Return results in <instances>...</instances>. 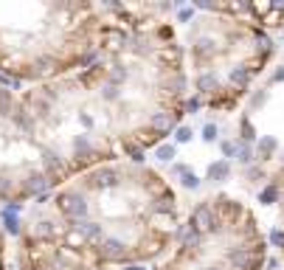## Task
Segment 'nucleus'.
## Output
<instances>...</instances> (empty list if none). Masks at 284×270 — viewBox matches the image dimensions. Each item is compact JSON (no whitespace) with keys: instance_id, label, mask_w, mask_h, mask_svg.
Listing matches in <instances>:
<instances>
[{"instance_id":"obj_1","label":"nucleus","mask_w":284,"mask_h":270,"mask_svg":"<svg viewBox=\"0 0 284 270\" xmlns=\"http://www.w3.org/2000/svg\"><path fill=\"white\" fill-rule=\"evenodd\" d=\"M186 211L164 172L113 161L70 177L28 209L20 234L23 270L155 268L177 245Z\"/></svg>"},{"instance_id":"obj_2","label":"nucleus","mask_w":284,"mask_h":270,"mask_svg":"<svg viewBox=\"0 0 284 270\" xmlns=\"http://www.w3.org/2000/svg\"><path fill=\"white\" fill-rule=\"evenodd\" d=\"M110 34L93 65L76 79L99 107L121 158L147 163L186 121L191 93L186 51L174 26L177 3H107Z\"/></svg>"},{"instance_id":"obj_3","label":"nucleus","mask_w":284,"mask_h":270,"mask_svg":"<svg viewBox=\"0 0 284 270\" xmlns=\"http://www.w3.org/2000/svg\"><path fill=\"white\" fill-rule=\"evenodd\" d=\"M107 3H0V73L54 82L99 59L110 34Z\"/></svg>"},{"instance_id":"obj_4","label":"nucleus","mask_w":284,"mask_h":270,"mask_svg":"<svg viewBox=\"0 0 284 270\" xmlns=\"http://www.w3.org/2000/svg\"><path fill=\"white\" fill-rule=\"evenodd\" d=\"M177 31L191 93L206 102L208 113H239L279 56V43L270 31L220 11H197V17Z\"/></svg>"},{"instance_id":"obj_5","label":"nucleus","mask_w":284,"mask_h":270,"mask_svg":"<svg viewBox=\"0 0 284 270\" xmlns=\"http://www.w3.org/2000/svg\"><path fill=\"white\" fill-rule=\"evenodd\" d=\"M270 245L256 211L228 192L200 197L183 217L169 259L155 270H265Z\"/></svg>"},{"instance_id":"obj_6","label":"nucleus","mask_w":284,"mask_h":270,"mask_svg":"<svg viewBox=\"0 0 284 270\" xmlns=\"http://www.w3.org/2000/svg\"><path fill=\"white\" fill-rule=\"evenodd\" d=\"M231 138L253 147V166L236 172L242 192L256 197L267 183L284 192V59L250 90L236 113Z\"/></svg>"},{"instance_id":"obj_7","label":"nucleus","mask_w":284,"mask_h":270,"mask_svg":"<svg viewBox=\"0 0 284 270\" xmlns=\"http://www.w3.org/2000/svg\"><path fill=\"white\" fill-rule=\"evenodd\" d=\"M233 177H236V166H233V161H225V158H214V161H211V163L206 166L203 183L223 186V183H231Z\"/></svg>"},{"instance_id":"obj_8","label":"nucleus","mask_w":284,"mask_h":270,"mask_svg":"<svg viewBox=\"0 0 284 270\" xmlns=\"http://www.w3.org/2000/svg\"><path fill=\"white\" fill-rule=\"evenodd\" d=\"M282 197H284V192L279 189V186L267 183L265 189H262V192H259L256 197H253V200H256L259 206H262V209H273V206H279V203H282Z\"/></svg>"},{"instance_id":"obj_9","label":"nucleus","mask_w":284,"mask_h":270,"mask_svg":"<svg viewBox=\"0 0 284 270\" xmlns=\"http://www.w3.org/2000/svg\"><path fill=\"white\" fill-rule=\"evenodd\" d=\"M0 225H3V234L6 236L20 239V234H23V219L17 214H9L6 209H0Z\"/></svg>"},{"instance_id":"obj_10","label":"nucleus","mask_w":284,"mask_h":270,"mask_svg":"<svg viewBox=\"0 0 284 270\" xmlns=\"http://www.w3.org/2000/svg\"><path fill=\"white\" fill-rule=\"evenodd\" d=\"M152 155H155L161 163H166V166H172L174 161L180 158V155H177V144H174V141H164V144H161Z\"/></svg>"},{"instance_id":"obj_11","label":"nucleus","mask_w":284,"mask_h":270,"mask_svg":"<svg viewBox=\"0 0 284 270\" xmlns=\"http://www.w3.org/2000/svg\"><path fill=\"white\" fill-rule=\"evenodd\" d=\"M174 180H177V186L186 189V192H200V189H203V177H200L194 169H186V172H183L180 177H174Z\"/></svg>"},{"instance_id":"obj_12","label":"nucleus","mask_w":284,"mask_h":270,"mask_svg":"<svg viewBox=\"0 0 284 270\" xmlns=\"http://www.w3.org/2000/svg\"><path fill=\"white\" fill-rule=\"evenodd\" d=\"M194 135H197V132H194V127H191V124H186V121H183L180 127L174 130L172 141H174V144H177V147H186V144H191V141H194Z\"/></svg>"},{"instance_id":"obj_13","label":"nucleus","mask_w":284,"mask_h":270,"mask_svg":"<svg viewBox=\"0 0 284 270\" xmlns=\"http://www.w3.org/2000/svg\"><path fill=\"white\" fill-rule=\"evenodd\" d=\"M200 138H203V144H220V124L206 121L200 130Z\"/></svg>"},{"instance_id":"obj_14","label":"nucleus","mask_w":284,"mask_h":270,"mask_svg":"<svg viewBox=\"0 0 284 270\" xmlns=\"http://www.w3.org/2000/svg\"><path fill=\"white\" fill-rule=\"evenodd\" d=\"M183 113H186V115L206 113V102H203L200 96H194V93H189V99H186V107H183Z\"/></svg>"},{"instance_id":"obj_15","label":"nucleus","mask_w":284,"mask_h":270,"mask_svg":"<svg viewBox=\"0 0 284 270\" xmlns=\"http://www.w3.org/2000/svg\"><path fill=\"white\" fill-rule=\"evenodd\" d=\"M220 152H223L225 161H233V158H236V144H233V138H220Z\"/></svg>"},{"instance_id":"obj_16","label":"nucleus","mask_w":284,"mask_h":270,"mask_svg":"<svg viewBox=\"0 0 284 270\" xmlns=\"http://www.w3.org/2000/svg\"><path fill=\"white\" fill-rule=\"evenodd\" d=\"M273 225H279V228H282V234H284V197H282V203H279V214H276ZM279 253H282V259H284V242H282V251H279Z\"/></svg>"}]
</instances>
